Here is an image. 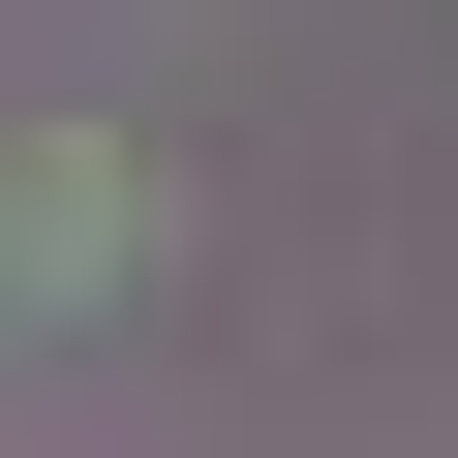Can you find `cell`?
<instances>
[{"instance_id":"cell-1","label":"cell","mask_w":458,"mask_h":458,"mask_svg":"<svg viewBox=\"0 0 458 458\" xmlns=\"http://www.w3.org/2000/svg\"><path fill=\"white\" fill-rule=\"evenodd\" d=\"M123 245H153V183H123L92 123H31V153H0V306H92Z\"/></svg>"}]
</instances>
